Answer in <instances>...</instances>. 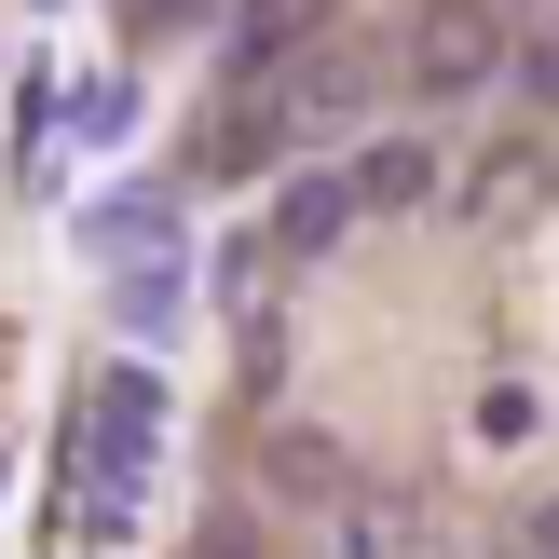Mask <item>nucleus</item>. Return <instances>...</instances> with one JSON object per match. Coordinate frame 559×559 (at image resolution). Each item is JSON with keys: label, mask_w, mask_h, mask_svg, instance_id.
Returning a JSON list of instances; mask_svg holds the SVG:
<instances>
[{"label": "nucleus", "mask_w": 559, "mask_h": 559, "mask_svg": "<svg viewBox=\"0 0 559 559\" xmlns=\"http://www.w3.org/2000/svg\"><path fill=\"white\" fill-rule=\"evenodd\" d=\"M96 246H109V273H123V260H178V218H164L151 191H123V205L96 218Z\"/></svg>", "instance_id": "0eeeda50"}, {"label": "nucleus", "mask_w": 559, "mask_h": 559, "mask_svg": "<svg viewBox=\"0 0 559 559\" xmlns=\"http://www.w3.org/2000/svg\"><path fill=\"white\" fill-rule=\"evenodd\" d=\"M491 69H506V14H491V0H437V14L409 27V82H424V96H478Z\"/></svg>", "instance_id": "f03ea898"}, {"label": "nucleus", "mask_w": 559, "mask_h": 559, "mask_svg": "<svg viewBox=\"0 0 559 559\" xmlns=\"http://www.w3.org/2000/svg\"><path fill=\"white\" fill-rule=\"evenodd\" d=\"M546 191H559V151H546V136H519V151L478 164V218H533Z\"/></svg>", "instance_id": "39448f33"}, {"label": "nucleus", "mask_w": 559, "mask_h": 559, "mask_svg": "<svg viewBox=\"0 0 559 559\" xmlns=\"http://www.w3.org/2000/svg\"><path fill=\"white\" fill-rule=\"evenodd\" d=\"M464 424H478V451H533V437H546V396H533V382H478Z\"/></svg>", "instance_id": "6e6552de"}, {"label": "nucleus", "mask_w": 559, "mask_h": 559, "mask_svg": "<svg viewBox=\"0 0 559 559\" xmlns=\"http://www.w3.org/2000/svg\"><path fill=\"white\" fill-rule=\"evenodd\" d=\"M151 14H164V27H178V14H205V0H151Z\"/></svg>", "instance_id": "4468645a"}, {"label": "nucleus", "mask_w": 559, "mask_h": 559, "mask_svg": "<svg viewBox=\"0 0 559 559\" xmlns=\"http://www.w3.org/2000/svg\"><path fill=\"white\" fill-rule=\"evenodd\" d=\"M342 191H355V218H369V205H424V191H437V151H424V136H382Z\"/></svg>", "instance_id": "423d86ee"}, {"label": "nucleus", "mask_w": 559, "mask_h": 559, "mask_svg": "<svg viewBox=\"0 0 559 559\" xmlns=\"http://www.w3.org/2000/svg\"><path fill=\"white\" fill-rule=\"evenodd\" d=\"M300 27H314V0H246V69H260V55H287Z\"/></svg>", "instance_id": "1a4fd4ad"}, {"label": "nucleus", "mask_w": 559, "mask_h": 559, "mask_svg": "<svg viewBox=\"0 0 559 559\" xmlns=\"http://www.w3.org/2000/svg\"><path fill=\"white\" fill-rule=\"evenodd\" d=\"M369 55H355V41H328V55H300V69H287V109H300V123H355V109H369Z\"/></svg>", "instance_id": "7ed1b4c3"}, {"label": "nucleus", "mask_w": 559, "mask_h": 559, "mask_svg": "<svg viewBox=\"0 0 559 559\" xmlns=\"http://www.w3.org/2000/svg\"><path fill=\"white\" fill-rule=\"evenodd\" d=\"M355 559H424V546H409V519H369V533H355Z\"/></svg>", "instance_id": "f8f14e48"}, {"label": "nucleus", "mask_w": 559, "mask_h": 559, "mask_svg": "<svg viewBox=\"0 0 559 559\" xmlns=\"http://www.w3.org/2000/svg\"><path fill=\"white\" fill-rule=\"evenodd\" d=\"M273 478H300V491H342V451H314V437H273Z\"/></svg>", "instance_id": "9b49d317"}, {"label": "nucleus", "mask_w": 559, "mask_h": 559, "mask_svg": "<svg viewBox=\"0 0 559 559\" xmlns=\"http://www.w3.org/2000/svg\"><path fill=\"white\" fill-rule=\"evenodd\" d=\"M342 233H355V191L342 178H287V191H273V246H287V260H328Z\"/></svg>", "instance_id": "20e7f679"}, {"label": "nucleus", "mask_w": 559, "mask_h": 559, "mask_svg": "<svg viewBox=\"0 0 559 559\" xmlns=\"http://www.w3.org/2000/svg\"><path fill=\"white\" fill-rule=\"evenodd\" d=\"M151 424H164V382L151 369H109L96 382V533H123V506H136V464H151Z\"/></svg>", "instance_id": "f257e3e1"}, {"label": "nucleus", "mask_w": 559, "mask_h": 559, "mask_svg": "<svg viewBox=\"0 0 559 559\" xmlns=\"http://www.w3.org/2000/svg\"><path fill=\"white\" fill-rule=\"evenodd\" d=\"M533 96H559V27H546V41H533Z\"/></svg>", "instance_id": "ddd939ff"}, {"label": "nucleus", "mask_w": 559, "mask_h": 559, "mask_svg": "<svg viewBox=\"0 0 559 559\" xmlns=\"http://www.w3.org/2000/svg\"><path fill=\"white\" fill-rule=\"evenodd\" d=\"M123 314H136V328L178 314V260H123Z\"/></svg>", "instance_id": "9d476101"}]
</instances>
